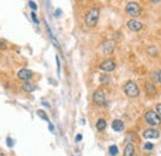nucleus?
I'll return each mask as SVG.
<instances>
[{"instance_id":"nucleus-20","label":"nucleus","mask_w":161,"mask_h":156,"mask_svg":"<svg viewBox=\"0 0 161 156\" xmlns=\"http://www.w3.org/2000/svg\"><path fill=\"white\" fill-rule=\"evenodd\" d=\"M29 6L31 8V9L34 10V11H35V10L37 9V5H36V3H35V2H29Z\"/></svg>"},{"instance_id":"nucleus-1","label":"nucleus","mask_w":161,"mask_h":156,"mask_svg":"<svg viewBox=\"0 0 161 156\" xmlns=\"http://www.w3.org/2000/svg\"><path fill=\"white\" fill-rule=\"evenodd\" d=\"M124 92H125V94L130 98H135L140 94V89L138 87L136 83L132 82V81H129L125 83V86H124Z\"/></svg>"},{"instance_id":"nucleus-22","label":"nucleus","mask_w":161,"mask_h":156,"mask_svg":"<svg viewBox=\"0 0 161 156\" xmlns=\"http://www.w3.org/2000/svg\"><path fill=\"white\" fill-rule=\"evenodd\" d=\"M31 17H32V20H34V21H35V24H40V21L37 20V16H36L35 11H32V13H31Z\"/></svg>"},{"instance_id":"nucleus-27","label":"nucleus","mask_w":161,"mask_h":156,"mask_svg":"<svg viewBox=\"0 0 161 156\" xmlns=\"http://www.w3.org/2000/svg\"><path fill=\"white\" fill-rule=\"evenodd\" d=\"M157 79H159V82L161 83V71L159 72V75H157Z\"/></svg>"},{"instance_id":"nucleus-13","label":"nucleus","mask_w":161,"mask_h":156,"mask_svg":"<svg viewBox=\"0 0 161 156\" xmlns=\"http://www.w3.org/2000/svg\"><path fill=\"white\" fill-rule=\"evenodd\" d=\"M135 152V149H134V145L133 144H128L125 149H124V155L123 156H133Z\"/></svg>"},{"instance_id":"nucleus-14","label":"nucleus","mask_w":161,"mask_h":156,"mask_svg":"<svg viewBox=\"0 0 161 156\" xmlns=\"http://www.w3.org/2000/svg\"><path fill=\"white\" fill-rule=\"evenodd\" d=\"M96 127H97V129H98L99 131H102V130H104L105 127H107V121H105L104 119H99V120L97 121V124H96Z\"/></svg>"},{"instance_id":"nucleus-16","label":"nucleus","mask_w":161,"mask_h":156,"mask_svg":"<svg viewBox=\"0 0 161 156\" xmlns=\"http://www.w3.org/2000/svg\"><path fill=\"white\" fill-rule=\"evenodd\" d=\"M145 88H146V92L150 93V94H154V93H155V87L151 84V83H146Z\"/></svg>"},{"instance_id":"nucleus-2","label":"nucleus","mask_w":161,"mask_h":156,"mask_svg":"<svg viewBox=\"0 0 161 156\" xmlns=\"http://www.w3.org/2000/svg\"><path fill=\"white\" fill-rule=\"evenodd\" d=\"M98 19H99V9L92 8L86 15V24L92 27L98 23Z\"/></svg>"},{"instance_id":"nucleus-7","label":"nucleus","mask_w":161,"mask_h":156,"mask_svg":"<svg viewBox=\"0 0 161 156\" xmlns=\"http://www.w3.org/2000/svg\"><path fill=\"white\" fill-rule=\"evenodd\" d=\"M114 68H115V62L113 60H105L100 65V69L104 72H112L114 71Z\"/></svg>"},{"instance_id":"nucleus-28","label":"nucleus","mask_w":161,"mask_h":156,"mask_svg":"<svg viewBox=\"0 0 161 156\" xmlns=\"http://www.w3.org/2000/svg\"><path fill=\"white\" fill-rule=\"evenodd\" d=\"M61 15V10H56V16H59Z\"/></svg>"},{"instance_id":"nucleus-15","label":"nucleus","mask_w":161,"mask_h":156,"mask_svg":"<svg viewBox=\"0 0 161 156\" xmlns=\"http://www.w3.org/2000/svg\"><path fill=\"white\" fill-rule=\"evenodd\" d=\"M118 152H119L118 146H115V145H110L109 146V154L112 156H115V155H118Z\"/></svg>"},{"instance_id":"nucleus-3","label":"nucleus","mask_w":161,"mask_h":156,"mask_svg":"<svg viewBox=\"0 0 161 156\" xmlns=\"http://www.w3.org/2000/svg\"><path fill=\"white\" fill-rule=\"evenodd\" d=\"M125 10H126V14L130 15V16H133V17L139 16L140 13H141V8H140V5H139L136 2H130V3H128Z\"/></svg>"},{"instance_id":"nucleus-8","label":"nucleus","mask_w":161,"mask_h":156,"mask_svg":"<svg viewBox=\"0 0 161 156\" xmlns=\"http://www.w3.org/2000/svg\"><path fill=\"white\" fill-rule=\"evenodd\" d=\"M126 25H128V27L132 30V31H139V30H141V27H143V24L140 23L139 20H136V19L129 20Z\"/></svg>"},{"instance_id":"nucleus-12","label":"nucleus","mask_w":161,"mask_h":156,"mask_svg":"<svg viewBox=\"0 0 161 156\" xmlns=\"http://www.w3.org/2000/svg\"><path fill=\"white\" fill-rule=\"evenodd\" d=\"M35 86L32 84L31 82H29V81H26V82H24L23 83V89L25 90V92H27V93H31V92H34L35 90Z\"/></svg>"},{"instance_id":"nucleus-29","label":"nucleus","mask_w":161,"mask_h":156,"mask_svg":"<svg viewBox=\"0 0 161 156\" xmlns=\"http://www.w3.org/2000/svg\"><path fill=\"white\" fill-rule=\"evenodd\" d=\"M3 46H4V41H3V40H0V48H2Z\"/></svg>"},{"instance_id":"nucleus-25","label":"nucleus","mask_w":161,"mask_h":156,"mask_svg":"<svg viewBox=\"0 0 161 156\" xmlns=\"http://www.w3.org/2000/svg\"><path fill=\"white\" fill-rule=\"evenodd\" d=\"M56 61H57V72H59V69H61V65H59V58H58V56H56Z\"/></svg>"},{"instance_id":"nucleus-21","label":"nucleus","mask_w":161,"mask_h":156,"mask_svg":"<svg viewBox=\"0 0 161 156\" xmlns=\"http://www.w3.org/2000/svg\"><path fill=\"white\" fill-rule=\"evenodd\" d=\"M155 109H156V114L159 117H161V104H157V106L155 107Z\"/></svg>"},{"instance_id":"nucleus-10","label":"nucleus","mask_w":161,"mask_h":156,"mask_svg":"<svg viewBox=\"0 0 161 156\" xmlns=\"http://www.w3.org/2000/svg\"><path fill=\"white\" fill-rule=\"evenodd\" d=\"M143 136L145 139H157L160 136V133L155 129H147L143 133Z\"/></svg>"},{"instance_id":"nucleus-11","label":"nucleus","mask_w":161,"mask_h":156,"mask_svg":"<svg viewBox=\"0 0 161 156\" xmlns=\"http://www.w3.org/2000/svg\"><path fill=\"white\" fill-rule=\"evenodd\" d=\"M112 128H113L115 131H122V130H124V123H123L122 120L117 119V120H114V121L112 123Z\"/></svg>"},{"instance_id":"nucleus-19","label":"nucleus","mask_w":161,"mask_h":156,"mask_svg":"<svg viewBox=\"0 0 161 156\" xmlns=\"http://www.w3.org/2000/svg\"><path fill=\"white\" fill-rule=\"evenodd\" d=\"M108 82H109L108 76H100V83H103V84H107Z\"/></svg>"},{"instance_id":"nucleus-6","label":"nucleus","mask_w":161,"mask_h":156,"mask_svg":"<svg viewBox=\"0 0 161 156\" xmlns=\"http://www.w3.org/2000/svg\"><path fill=\"white\" fill-rule=\"evenodd\" d=\"M114 50H115V41L113 40H108L102 45V52L104 55H112Z\"/></svg>"},{"instance_id":"nucleus-4","label":"nucleus","mask_w":161,"mask_h":156,"mask_svg":"<svg viewBox=\"0 0 161 156\" xmlns=\"http://www.w3.org/2000/svg\"><path fill=\"white\" fill-rule=\"evenodd\" d=\"M145 120H146V123L149 124V125H159V124H161L160 117L157 115L155 112H153V110L146 112V114H145Z\"/></svg>"},{"instance_id":"nucleus-23","label":"nucleus","mask_w":161,"mask_h":156,"mask_svg":"<svg viewBox=\"0 0 161 156\" xmlns=\"http://www.w3.org/2000/svg\"><path fill=\"white\" fill-rule=\"evenodd\" d=\"M147 51H149V52H151V54H150V55H151V56H155V55L157 54V51H156V50H155L154 47H150V48H149Z\"/></svg>"},{"instance_id":"nucleus-26","label":"nucleus","mask_w":161,"mask_h":156,"mask_svg":"<svg viewBox=\"0 0 161 156\" xmlns=\"http://www.w3.org/2000/svg\"><path fill=\"white\" fill-rule=\"evenodd\" d=\"M80 140H82V135L79 134V135H77V136H76V141L78 142V141H80Z\"/></svg>"},{"instance_id":"nucleus-9","label":"nucleus","mask_w":161,"mask_h":156,"mask_svg":"<svg viewBox=\"0 0 161 156\" xmlns=\"http://www.w3.org/2000/svg\"><path fill=\"white\" fill-rule=\"evenodd\" d=\"M17 77H19L20 79H23L24 82H26V81H29L30 78H32V72L30 71V69L23 68V69H20V71H19Z\"/></svg>"},{"instance_id":"nucleus-5","label":"nucleus","mask_w":161,"mask_h":156,"mask_svg":"<svg viewBox=\"0 0 161 156\" xmlns=\"http://www.w3.org/2000/svg\"><path fill=\"white\" fill-rule=\"evenodd\" d=\"M93 100L97 106H103L105 103V92L102 89H97L93 94Z\"/></svg>"},{"instance_id":"nucleus-17","label":"nucleus","mask_w":161,"mask_h":156,"mask_svg":"<svg viewBox=\"0 0 161 156\" xmlns=\"http://www.w3.org/2000/svg\"><path fill=\"white\" fill-rule=\"evenodd\" d=\"M37 115H38L40 118H42L44 120H46V121L50 123V119H48V117L46 115V113H45L44 110H37Z\"/></svg>"},{"instance_id":"nucleus-30","label":"nucleus","mask_w":161,"mask_h":156,"mask_svg":"<svg viewBox=\"0 0 161 156\" xmlns=\"http://www.w3.org/2000/svg\"><path fill=\"white\" fill-rule=\"evenodd\" d=\"M50 130H51V131L53 130V125H52V124H50Z\"/></svg>"},{"instance_id":"nucleus-18","label":"nucleus","mask_w":161,"mask_h":156,"mask_svg":"<svg viewBox=\"0 0 161 156\" xmlns=\"http://www.w3.org/2000/svg\"><path fill=\"white\" fill-rule=\"evenodd\" d=\"M153 149H154V145L151 142H146L144 145V150H153Z\"/></svg>"},{"instance_id":"nucleus-24","label":"nucleus","mask_w":161,"mask_h":156,"mask_svg":"<svg viewBox=\"0 0 161 156\" xmlns=\"http://www.w3.org/2000/svg\"><path fill=\"white\" fill-rule=\"evenodd\" d=\"M6 141H8V146H10V148H11L13 145H14V142H13V139H11V138H8V139H6Z\"/></svg>"}]
</instances>
